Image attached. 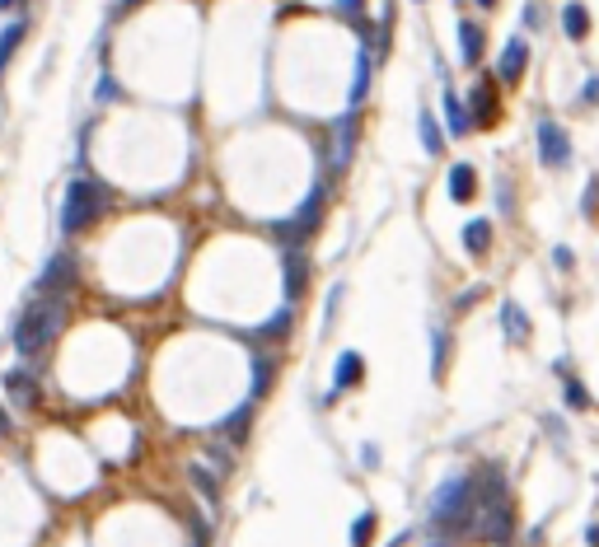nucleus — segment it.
<instances>
[{"mask_svg":"<svg viewBox=\"0 0 599 547\" xmlns=\"http://www.w3.org/2000/svg\"><path fill=\"white\" fill-rule=\"evenodd\" d=\"M0 435H10V417H5V407H0Z\"/></svg>","mask_w":599,"mask_h":547,"instance_id":"obj_34","label":"nucleus"},{"mask_svg":"<svg viewBox=\"0 0 599 547\" xmlns=\"http://www.w3.org/2000/svg\"><path fill=\"white\" fill-rule=\"evenodd\" d=\"M525 71H529V42L525 38H506L502 57H496V80H502V85H520Z\"/></svg>","mask_w":599,"mask_h":547,"instance_id":"obj_10","label":"nucleus"},{"mask_svg":"<svg viewBox=\"0 0 599 547\" xmlns=\"http://www.w3.org/2000/svg\"><path fill=\"white\" fill-rule=\"evenodd\" d=\"M417 131H422L426 155H440V150H445V136H440V127H436V112H422V118H417Z\"/></svg>","mask_w":599,"mask_h":547,"instance_id":"obj_21","label":"nucleus"},{"mask_svg":"<svg viewBox=\"0 0 599 547\" xmlns=\"http://www.w3.org/2000/svg\"><path fill=\"white\" fill-rule=\"evenodd\" d=\"M539 159H543V169H567L572 164V131L553 118L539 122Z\"/></svg>","mask_w":599,"mask_h":547,"instance_id":"obj_7","label":"nucleus"},{"mask_svg":"<svg viewBox=\"0 0 599 547\" xmlns=\"http://www.w3.org/2000/svg\"><path fill=\"white\" fill-rule=\"evenodd\" d=\"M14 5H19V0H0V10H14Z\"/></svg>","mask_w":599,"mask_h":547,"instance_id":"obj_38","label":"nucleus"},{"mask_svg":"<svg viewBox=\"0 0 599 547\" xmlns=\"http://www.w3.org/2000/svg\"><path fill=\"white\" fill-rule=\"evenodd\" d=\"M5 389H10V397H14L19 407H33V403H38V374H33V370H10V374H5Z\"/></svg>","mask_w":599,"mask_h":547,"instance_id":"obj_14","label":"nucleus"},{"mask_svg":"<svg viewBox=\"0 0 599 547\" xmlns=\"http://www.w3.org/2000/svg\"><path fill=\"white\" fill-rule=\"evenodd\" d=\"M253 403H258V397H248V403H244L239 412H229V417L221 421V430H225L229 440H244V430H248V417H253Z\"/></svg>","mask_w":599,"mask_h":547,"instance_id":"obj_22","label":"nucleus"},{"mask_svg":"<svg viewBox=\"0 0 599 547\" xmlns=\"http://www.w3.org/2000/svg\"><path fill=\"white\" fill-rule=\"evenodd\" d=\"M141 5V0H118V10H136Z\"/></svg>","mask_w":599,"mask_h":547,"instance_id":"obj_36","label":"nucleus"},{"mask_svg":"<svg viewBox=\"0 0 599 547\" xmlns=\"http://www.w3.org/2000/svg\"><path fill=\"white\" fill-rule=\"evenodd\" d=\"M61 327H66V300H33L14 323V346H19L24 360H38L57 342Z\"/></svg>","mask_w":599,"mask_h":547,"instance_id":"obj_3","label":"nucleus"},{"mask_svg":"<svg viewBox=\"0 0 599 547\" xmlns=\"http://www.w3.org/2000/svg\"><path fill=\"white\" fill-rule=\"evenodd\" d=\"M323 206H328V192H323V182H314L309 188V196H305V206H300L291 220H281L276 225V235L286 239V248H300L314 229H319V220H323Z\"/></svg>","mask_w":599,"mask_h":547,"instance_id":"obj_5","label":"nucleus"},{"mask_svg":"<svg viewBox=\"0 0 599 547\" xmlns=\"http://www.w3.org/2000/svg\"><path fill=\"white\" fill-rule=\"evenodd\" d=\"M590 403H595V397L586 393V384H580V379H567V407L572 412H586Z\"/></svg>","mask_w":599,"mask_h":547,"instance_id":"obj_27","label":"nucleus"},{"mask_svg":"<svg viewBox=\"0 0 599 547\" xmlns=\"http://www.w3.org/2000/svg\"><path fill=\"white\" fill-rule=\"evenodd\" d=\"M459 57H463V65H478L482 61V28L469 24V19L459 24Z\"/></svg>","mask_w":599,"mask_h":547,"instance_id":"obj_19","label":"nucleus"},{"mask_svg":"<svg viewBox=\"0 0 599 547\" xmlns=\"http://www.w3.org/2000/svg\"><path fill=\"white\" fill-rule=\"evenodd\" d=\"M463 248H469L473 258H487V248H492V220H469V225H463Z\"/></svg>","mask_w":599,"mask_h":547,"instance_id":"obj_18","label":"nucleus"},{"mask_svg":"<svg viewBox=\"0 0 599 547\" xmlns=\"http://www.w3.org/2000/svg\"><path fill=\"white\" fill-rule=\"evenodd\" d=\"M197 487H202V491L211 496V501H215V482H211V477H206V468H197Z\"/></svg>","mask_w":599,"mask_h":547,"instance_id":"obj_32","label":"nucleus"},{"mask_svg":"<svg viewBox=\"0 0 599 547\" xmlns=\"http://www.w3.org/2000/svg\"><path fill=\"white\" fill-rule=\"evenodd\" d=\"M286 333H291V309H276V313H272V319L258 327L253 337H262V342H276V337H286Z\"/></svg>","mask_w":599,"mask_h":547,"instance_id":"obj_23","label":"nucleus"},{"mask_svg":"<svg viewBox=\"0 0 599 547\" xmlns=\"http://www.w3.org/2000/svg\"><path fill=\"white\" fill-rule=\"evenodd\" d=\"M445 127H449V136H469L473 131V118H469V104L455 94V89H445Z\"/></svg>","mask_w":599,"mask_h":547,"instance_id":"obj_12","label":"nucleus"},{"mask_svg":"<svg viewBox=\"0 0 599 547\" xmlns=\"http://www.w3.org/2000/svg\"><path fill=\"white\" fill-rule=\"evenodd\" d=\"M502 333H506V342H515V346H525L529 333H534V327H529V313L515 304V300L502 304Z\"/></svg>","mask_w":599,"mask_h":547,"instance_id":"obj_11","label":"nucleus"},{"mask_svg":"<svg viewBox=\"0 0 599 547\" xmlns=\"http://www.w3.org/2000/svg\"><path fill=\"white\" fill-rule=\"evenodd\" d=\"M580 104H586V108H595V104H599V75H590V80H586V89H580Z\"/></svg>","mask_w":599,"mask_h":547,"instance_id":"obj_31","label":"nucleus"},{"mask_svg":"<svg viewBox=\"0 0 599 547\" xmlns=\"http://www.w3.org/2000/svg\"><path fill=\"white\" fill-rule=\"evenodd\" d=\"M365 89H370V52L356 57V80H352V108L365 98Z\"/></svg>","mask_w":599,"mask_h":547,"instance_id":"obj_24","label":"nucleus"},{"mask_svg":"<svg viewBox=\"0 0 599 547\" xmlns=\"http://www.w3.org/2000/svg\"><path fill=\"white\" fill-rule=\"evenodd\" d=\"M268 384H272V360H268V356H258V365H253V397L268 393Z\"/></svg>","mask_w":599,"mask_h":547,"instance_id":"obj_28","label":"nucleus"},{"mask_svg":"<svg viewBox=\"0 0 599 547\" xmlns=\"http://www.w3.org/2000/svg\"><path fill=\"white\" fill-rule=\"evenodd\" d=\"M580 211H586V215H599V178H590V188H586V202H580Z\"/></svg>","mask_w":599,"mask_h":547,"instance_id":"obj_29","label":"nucleus"},{"mask_svg":"<svg viewBox=\"0 0 599 547\" xmlns=\"http://www.w3.org/2000/svg\"><path fill=\"white\" fill-rule=\"evenodd\" d=\"M361 463H365V468H375V463H379V450H375V444H365V450H361Z\"/></svg>","mask_w":599,"mask_h":547,"instance_id":"obj_33","label":"nucleus"},{"mask_svg":"<svg viewBox=\"0 0 599 547\" xmlns=\"http://www.w3.org/2000/svg\"><path fill=\"white\" fill-rule=\"evenodd\" d=\"M356 131H361V112H356V108H352V112H342V118L332 122V155H328L332 173H342L346 164H352V150H356Z\"/></svg>","mask_w":599,"mask_h":547,"instance_id":"obj_8","label":"nucleus"},{"mask_svg":"<svg viewBox=\"0 0 599 547\" xmlns=\"http://www.w3.org/2000/svg\"><path fill=\"white\" fill-rule=\"evenodd\" d=\"M562 33H567L572 42L590 38V10L580 5V0H567V5H562Z\"/></svg>","mask_w":599,"mask_h":547,"instance_id":"obj_15","label":"nucleus"},{"mask_svg":"<svg viewBox=\"0 0 599 547\" xmlns=\"http://www.w3.org/2000/svg\"><path fill=\"white\" fill-rule=\"evenodd\" d=\"M431 346H436V360H431V374L436 379H445V360H449V342H445V333L436 327V333H431Z\"/></svg>","mask_w":599,"mask_h":547,"instance_id":"obj_26","label":"nucleus"},{"mask_svg":"<svg viewBox=\"0 0 599 547\" xmlns=\"http://www.w3.org/2000/svg\"><path fill=\"white\" fill-rule=\"evenodd\" d=\"M75 281H80L75 258H71V253H57V258L43 267V276H38V286H33V295H38V300H66V295L75 290Z\"/></svg>","mask_w":599,"mask_h":547,"instance_id":"obj_6","label":"nucleus"},{"mask_svg":"<svg viewBox=\"0 0 599 547\" xmlns=\"http://www.w3.org/2000/svg\"><path fill=\"white\" fill-rule=\"evenodd\" d=\"M370 538H375V510H365L352 524V547H370Z\"/></svg>","mask_w":599,"mask_h":547,"instance_id":"obj_25","label":"nucleus"},{"mask_svg":"<svg viewBox=\"0 0 599 547\" xmlns=\"http://www.w3.org/2000/svg\"><path fill=\"white\" fill-rule=\"evenodd\" d=\"M361 374H365V360H361V351H342V356H338V370H332V393L356 389V384H361Z\"/></svg>","mask_w":599,"mask_h":547,"instance_id":"obj_13","label":"nucleus"},{"mask_svg":"<svg viewBox=\"0 0 599 547\" xmlns=\"http://www.w3.org/2000/svg\"><path fill=\"white\" fill-rule=\"evenodd\" d=\"M473 196H478L473 164H455V169H449V202H473Z\"/></svg>","mask_w":599,"mask_h":547,"instance_id":"obj_16","label":"nucleus"},{"mask_svg":"<svg viewBox=\"0 0 599 547\" xmlns=\"http://www.w3.org/2000/svg\"><path fill=\"white\" fill-rule=\"evenodd\" d=\"M553 262H557V272H572V267H576V258H572V248H567V243H557V248H553Z\"/></svg>","mask_w":599,"mask_h":547,"instance_id":"obj_30","label":"nucleus"},{"mask_svg":"<svg viewBox=\"0 0 599 547\" xmlns=\"http://www.w3.org/2000/svg\"><path fill=\"white\" fill-rule=\"evenodd\" d=\"M469 118H473V127H496L502 122V98H496L492 80H478V85L469 89Z\"/></svg>","mask_w":599,"mask_h":547,"instance_id":"obj_9","label":"nucleus"},{"mask_svg":"<svg viewBox=\"0 0 599 547\" xmlns=\"http://www.w3.org/2000/svg\"><path fill=\"white\" fill-rule=\"evenodd\" d=\"M586 538H590V547H599V524H590V534H586Z\"/></svg>","mask_w":599,"mask_h":547,"instance_id":"obj_35","label":"nucleus"},{"mask_svg":"<svg viewBox=\"0 0 599 547\" xmlns=\"http://www.w3.org/2000/svg\"><path fill=\"white\" fill-rule=\"evenodd\" d=\"M426 520H431V528H436V534H445V538L469 534V528L478 524V477H473V473L445 477V482L431 491V501H426Z\"/></svg>","mask_w":599,"mask_h":547,"instance_id":"obj_1","label":"nucleus"},{"mask_svg":"<svg viewBox=\"0 0 599 547\" xmlns=\"http://www.w3.org/2000/svg\"><path fill=\"white\" fill-rule=\"evenodd\" d=\"M515 528V510H510V491H506V477L502 468H482L478 477V524L473 534L482 543H506Z\"/></svg>","mask_w":599,"mask_h":547,"instance_id":"obj_2","label":"nucleus"},{"mask_svg":"<svg viewBox=\"0 0 599 547\" xmlns=\"http://www.w3.org/2000/svg\"><path fill=\"white\" fill-rule=\"evenodd\" d=\"M305 281H309L305 253H300V248H286V300H300V295H305Z\"/></svg>","mask_w":599,"mask_h":547,"instance_id":"obj_17","label":"nucleus"},{"mask_svg":"<svg viewBox=\"0 0 599 547\" xmlns=\"http://www.w3.org/2000/svg\"><path fill=\"white\" fill-rule=\"evenodd\" d=\"M28 38V24L24 19H14L5 33H0V75H5V65H10V57L19 52V42Z\"/></svg>","mask_w":599,"mask_h":547,"instance_id":"obj_20","label":"nucleus"},{"mask_svg":"<svg viewBox=\"0 0 599 547\" xmlns=\"http://www.w3.org/2000/svg\"><path fill=\"white\" fill-rule=\"evenodd\" d=\"M473 5H482V10H496V0H473Z\"/></svg>","mask_w":599,"mask_h":547,"instance_id":"obj_37","label":"nucleus"},{"mask_svg":"<svg viewBox=\"0 0 599 547\" xmlns=\"http://www.w3.org/2000/svg\"><path fill=\"white\" fill-rule=\"evenodd\" d=\"M108 188L94 178H71V188H66V202H61V229L66 235H80V229H89L98 215L108 211Z\"/></svg>","mask_w":599,"mask_h":547,"instance_id":"obj_4","label":"nucleus"}]
</instances>
